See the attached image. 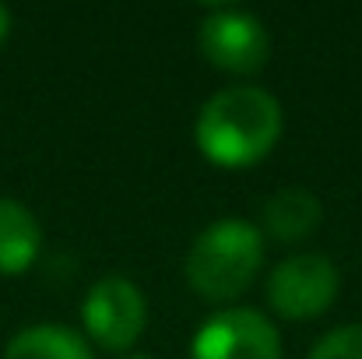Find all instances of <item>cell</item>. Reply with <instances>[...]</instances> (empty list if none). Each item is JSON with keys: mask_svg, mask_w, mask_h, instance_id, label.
<instances>
[{"mask_svg": "<svg viewBox=\"0 0 362 359\" xmlns=\"http://www.w3.org/2000/svg\"><path fill=\"white\" fill-rule=\"evenodd\" d=\"M4 359H95L88 342L64 324H35L18 331L7 349Z\"/></svg>", "mask_w": 362, "mask_h": 359, "instance_id": "9c48e42d", "label": "cell"}, {"mask_svg": "<svg viewBox=\"0 0 362 359\" xmlns=\"http://www.w3.org/2000/svg\"><path fill=\"white\" fill-rule=\"evenodd\" d=\"M190 359H281V338L260 310L233 307L197 328Z\"/></svg>", "mask_w": 362, "mask_h": 359, "instance_id": "8992f818", "label": "cell"}, {"mask_svg": "<svg viewBox=\"0 0 362 359\" xmlns=\"http://www.w3.org/2000/svg\"><path fill=\"white\" fill-rule=\"evenodd\" d=\"M127 359H148V356H127Z\"/></svg>", "mask_w": 362, "mask_h": 359, "instance_id": "7c38bea8", "label": "cell"}, {"mask_svg": "<svg viewBox=\"0 0 362 359\" xmlns=\"http://www.w3.org/2000/svg\"><path fill=\"white\" fill-rule=\"evenodd\" d=\"M320 219H324V208H320L317 194L306 187H285V190L271 194L264 205V229L285 243L310 237L320 226Z\"/></svg>", "mask_w": 362, "mask_h": 359, "instance_id": "ba28073f", "label": "cell"}, {"mask_svg": "<svg viewBox=\"0 0 362 359\" xmlns=\"http://www.w3.org/2000/svg\"><path fill=\"white\" fill-rule=\"evenodd\" d=\"M194 137L201 155L222 169L253 166L281 137V103L253 85L222 89L201 106Z\"/></svg>", "mask_w": 362, "mask_h": 359, "instance_id": "6da1fadb", "label": "cell"}, {"mask_svg": "<svg viewBox=\"0 0 362 359\" xmlns=\"http://www.w3.org/2000/svg\"><path fill=\"white\" fill-rule=\"evenodd\" d=\"M310 359H362V324H341L334 331H327Z\"/></svg>", "mask_w": 362, "mask_h": 359, "instance_id": "30bf717a", "label": "cell"}, {"mask_svg": "<svg viewBox=\"0 0 362 359\" xmlns=\"http://www.w3.org/2000/svg\"><path fill=\"white\" fill-rule=\"evenodd\" d=\"M11 35V11L0 4V46H4V39Z\"/></svg>", "mask_w": 362, "mask_h": 359, "instance_id": "8fae6325", "label": "cell"}, {"mask_svg": "<svg viewBox=\"0 0 362 359\" xmlns=\"http://www.w3.org/2000/svg\"><path fill=\"white\" fill-rule=\"evenodd\" d=\"M197 39L208 64L229 74H257L271 53L264 21L246 7H211L197 25Z\"/></svg>", "mask_w": 362, "mask_h": 359, "instance_id": "277c9868", "label": "cell"}, {"mask_svg": "<svg viewBox=\"0 0 362 359\" xmlns=\"http://www.w3.org/2000/svg\"><path fill=\"white\" fill-rule=\"evenodd\" d=\"M341 289V271L324 253H292L267 275V303L285 321L320 317Z\"/></svg>", "mask_w": 362, "mask_h": 359, "instance_id": "3957f363", "label": "cell"}, {"mask_svg": "<svg viewBox=\"0 0 362 359\" xmlns=\"http://www.w3.org/2000/svg\"><path fill=\"white\" fill-rule=\"evenodd\" d=\"M81 321L88 338H95L106 353H123L144 331V292L123 275H103L81 303Z\"/></svg>", "mask_w": 362, "mask_h": 359, "instance_id": "5b68a950", "label": "cell"}, {"mask_svg": "<svg viewBox=\"0 0 362 359\" xmlns=\"http://www.w3.org/2000/svg\"><path fill=\"white\" fill-rule=\"evenodd\" d=\"M42 246L39 219L14 198H0V275H21Z\"/></svg>", "mask_w": 362, "mask_h": 359, "instance_id": "52a82bcc", "label": "cell"}, {"mask_svg": "<svg viewBox=\"0 0 362 359\" xmlns=\"http://www.w3.org/2000/svg\"><path fill=\"white\" fill-rule=\"evenodd\" d=\"M264 261V237L243 219H218L194 239L187 253V282L197 296L226 303L246 292Z\"/></svg>", "mask_w": 362, "mask_h": 359, "instance_id": "7a4b0ae2", "label": "cell"}]
</instances>
